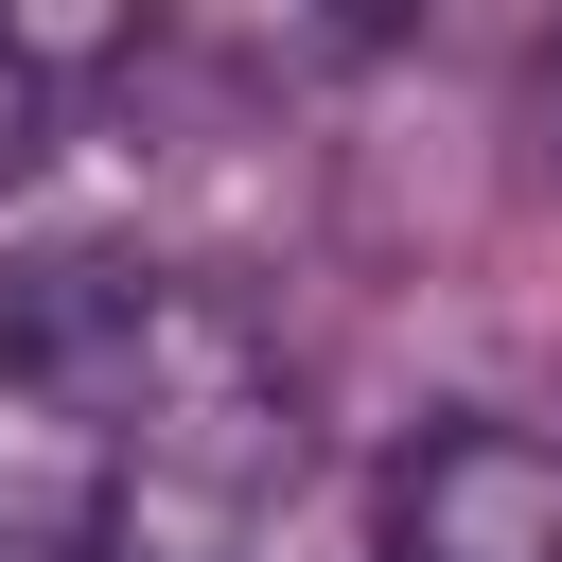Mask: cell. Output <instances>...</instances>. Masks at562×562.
<instances>
[{
    "label": "cell",
    "mask_w": 562,
    "mask_h": 562,
    "mask_svg": "<svg viewBox=\"0 0 562 562\" xmlns=\"http://www.w3.org/2000/svg\"><path fill=\"white\" fill-rule=\"evenodd\" d=\"M140 316H158V263H53L0 316V562H105L123 544Z\"/></svg>",
    "instance_id": "cell-1"
},
{
    "label": "cell",
    "mask_w": 562,
    "mask_h": 562,
    "mask_svg": "<svg viewBox=\"0 0 562 562\" xmlns=\"http://www.w3.org/2000/svg\"><path fill=\"white\" fill-rule=\"evenodd\" d=\"M369 562H562V439L544 422H439L386 474Z\"/></svg>",
    "instance_id": "cell-2"
},
{
    "label": "cell",
    "mask_w": 562,
    "mask_h": 562,
    "mask_svg": "<svg viewBox=\"0 0 562 562\" xmlns=\"http://www.w3.org/2000/svg\"><path fill=\"white\" fill-rule=\"evenodd\" d=\"M35 140H53V53H35V35L0 18V193L35 176Z\"/></svg>",
    "instance_id": "cell-3"
}]
</instances>
